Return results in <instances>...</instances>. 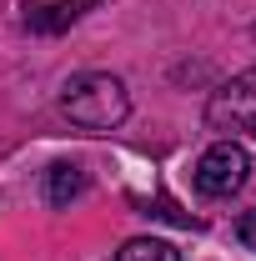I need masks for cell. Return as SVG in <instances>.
I'll use <instances>...</instances> for the list:
<instances>
[{"label": "cell", "instance_id": "3957f363", "mask_svg": "<svg viewBox=\"0 0 256 261\" xmlns=\"http://www.w3.org/2000/svg\"><path fill=\"white\" fill-rule=\"evenodd\" d=\"M246 176H251V156H246L236 141L206 146L201 161H196V171H191V181H196L201 196H236L246 186Z\"/></svg>", "mask_w": 256, "mask_h": 261}, {"label": "cell", "instance_id": "8992f818", "mask_svg": "<svg viewBox=\"0 0 256 261\" xmlns=\"http://www.w3.org/2000/svg\"><path fill=\"white\" fill-rule=\"evenodd\" d=\"M116 261H181V251L171 241H161V236H136V241H126L116 251Z\"/></svg>", "mask_w": 256, "mask_h": 261}, {"label": "cell", "instance_id": "7a4b0ae2", "mask_svg": "<svg viewBox=\"0 0 256 261\" xmlns=\"http://www.w3.org/2000/svg\"><path fill=\"white\" fill-rule=\"evenodd\" d=\"M206 126L211 130H256V65L236 70L226 86L206 100Z\"/></svg>", "mask_w": 256, "mask_h": 261}, {"label": "cell", "instance_id": "6da1fadb", "mask_svg": "<svg viewBox=\"0 0 256 261\" xmlns=\"http://www.w3.org/2000/svg\"><path fill=\"white\" fill-rule=\"evenodd\" d=\"M61 111L81 130H116L131 116V91L111 70H86L61 86Z\"/></svg>", "mask_w": 256, "mask_h": 261}, {"label": "cell", "instance_id": "277c9868", "mask_svg": "<svg viewBox=\"0 0 256 261\" xmlns=\"http://www.w3.org/2000/svg\"><path fill=\"white\" fill-rule=\"evenodd\" d=\"M100 0H25V31L35 35H61L70 31L86 10H96Z\"/></svg>", "mask_w": 256, "mask_h": 261}, {"label": "cell", "instance_id": "52a82bcc", "mask_svg": "<svg viewBox=\"0 0 256 261\" xmlns=\"http://www.w3.org/2000/svg\"><path fill=\"white\" fill-rule=\"evenodd\" d=\"M236 241H241V246H256V211H246V216L236 221Z\"/></svg>", "mask_w": 256, "mask_h": 261}, {"label": "cell", "instance_id": "5b68a950", "mask_svg": "<svg viewBox=\"0 0 256 261\" xmlns=\"http://www.w3.org/2000/svg\"><path fill=\"white\" fill-rule=\"evenodd\" d=\"M81 191H86V171H81L75 161H56L50 171H45V206L61 211V206H70Z\"/></svg>", "mask_w": 256, "mask_h": 261}]
</instances>
